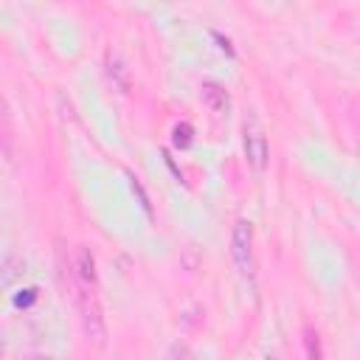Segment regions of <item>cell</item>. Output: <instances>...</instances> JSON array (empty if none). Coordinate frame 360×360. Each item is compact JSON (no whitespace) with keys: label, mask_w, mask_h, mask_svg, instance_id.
<instances>
[{"label":"cell","mask_w":360,"mask_h":360,"mask_svg":"<svg viewBox=\"0 0 360 360\" xmlns=\"http://www.w3.org/2000/svg\"><path fill=\"white\" fill-rule=\"evenodd\" d=\"M231 256L239 267V273H250L253 270V225L248 219H239L233 225V236H231Z\"/></svg>","instance_id":"1"},{"label":"cell","mask_w":360,"mask_h":360,"mask_svg":"<svg viewBox=\"0 0 360 360\" xmlns=\"http://www.w3.org/2000/svg\"><path fill=\"white\" fill-rule=\"evenodd\" d=\"M245 152H248V160L256 172L264 169L267 163V138L262 135V129L256 127V121L245 124Z\"/></svg>","instance_id":"2"},{"label":"cell","mask_w":360,"mask_h":360,"mask_svg":"<svg viewBox=\"0 0 360 360\" xmlns=\"http://www.w3.org/2000/svg\"><path fill=\"white\" fill-rule=\"evenodd\" d=\"M96 262H93V253L87 250V248H76V256H73V270H76V276H79V281L84 284V287H90L93 281H96Z\"/></svg>","instance_id":"3"},{"label":"cell","mask_w":360,"mask_h":360,"mask_svg":"<svg viewBox=\"0 0 360 360\" xmlns=\"http://www.w3.org/2000/svg\"><path fill=\"white\" fill-rule=\"evenodd\" d=\"M202 101L211 112H228V93L219 84H202Z\"/></svg>","instance_id":"4"},{"label":"cell","mask_w":360,"mask_h":360,"mask_svg":"<svg viewBox=\"0 0 360 360\" xmlns=\"http://www.w3.org/2000/svg\"><path fill=\"white\" fill-rule=\"evenodd\" d=\"M191 124H177L174 129H172V143L177 146V149H188L191 146Z\"/></svg>","instance_id":"5"},{"label":"cell","mask_w":360,"mask_h":360,"mask_svg":"<svg viewBox=\"0 0 360 360\" xmlns=\"http://www.w3.org/2000/svg\"><path fill=\"white\" fill-rule=\"evenodd\" d=\"M129 186H132V194H138V202H141V208L152 217V205H149V197H146V191H143V186L138 183V177L135 174H129Z\"/></svg>","instance_id":"6"},{"label":"cell","mask_w":360,"mask_h":360,"mask_svg":"<svg viewBox=\"0 0 360 360\" xmlns=\"http://www.w3.org/2000/svg\"><path fill=\"white\" fill-rule=\"evenodd\" d=\"M34 298H37V290L25 287V290H20V295H14V307H28Z\"/></svg>","instance_id":"7"},{"label":"cell","mask_w":360,"mask_h":360,"mask_svg":"<svg viewBox=\"0 0 360 360\" xmlns=\"http://www.w3.org/2000/svg\"><path fill=\"white\" fill-rule=\"evenodd\" d=\"M214 39L219 42V48H222V51H228V53H233V48H231V42H228V39H222V37H219L217 31H214Z\"/></svg>","instance_id":"8"}]
</instances>
